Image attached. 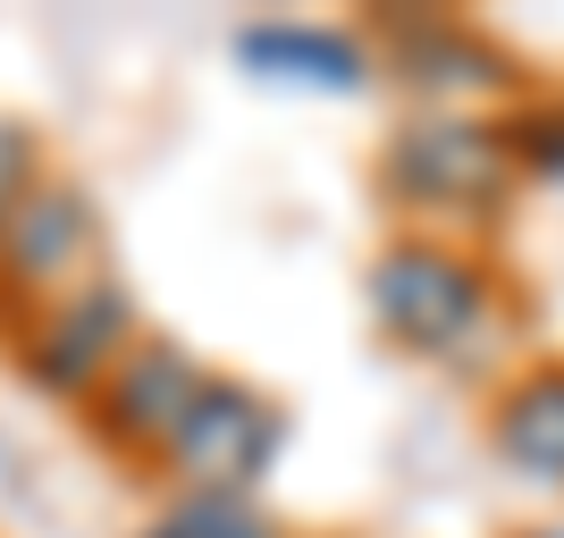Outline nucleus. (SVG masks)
<instances>
[{
    "label": "nucleus",
    "mask_w": 564,
    "mask_h": 538,
    "mask_svg": "<svg viewBox=\"0 0 564 538\" xmlns=\"http://www.w3.org/2000/svg\"><path fill=\"white\" fill-rule=\"evenodd\" d=\"M279 438H286L279 396L212 371V387L194 396L177 446L161 454V480H169V496H253L261 471L279 463Z\"/></svg>",
    "instance_id": "20e7f679"
},
{
    "label": "nucleus",
    "mask_w": 564,
    "mask_h": 538,
    "mask_svg": "<svg viewBox=\"0 0 564 538\" xmlns=\"http://www.w3.org/2000/svg\"><path fill=\"white\" fill-rule=\"evenodd\" d=\"M514 161H522V168H540V177H564V110L522 118V135H514Z\"/></svg>",
    "instance_id": "f8f14e48"
},
{
    "label": "nucleus",
    "mask_w": 564,
    "mask_h": 538,
    "mask_svg": "<svg viewBox=\"0 0 564 538\" xmlns=\"http://www.w3.org/2000/svg\"><path fill=\"white\" fill-rule=\"evenodd\" d=\"M514 135L464 110H422L404 118L379 152V186L413 219H497L514 194Z\"/></svg>",
    "instance_id": "f03ea898"
},
{
    "label": "nucleus",
    "mask_w": 564,
    "mask_h": 538,
    "mask_svg": "<svg viewBox=\"0 0 564 538\" xmlns=\"http://www.w3.org/2000/svg\"><path fill=\"white\" fill-rule=\"evenodd\" d=\"M94 278H110V228H101L94 194L68 177H43L0 235V337L34 328Z\"/></svg>",
    "instance_id": "7ed1b4c3"
},
{
    "label": "nucleus",
    "mask_w": 564,
    "mask_h": 538,
    "mask_svg": "<svg viewBox=\"0 0 564 538\" xmlns=\"http://www.w3.org/2000/svg\"><path fill=\"white\" fill-rule=\"evenodd\" d=\"M388 68H397V85H413V94H430V101L506 94V85H514V59H506L489 34H471L464 18H397Z\"/></svg>",
    "instance_id": "0eeeda50"
},
{
    "label": "nucleus",
    "mask_w": 564,
    "mask_h": 538,
    "mask_svg": "<svg viewBox=\"0 0 564 538\" xmlns=\"http://www.w3.org/2000/svg\"><path fill=\"white\" fill-rule=\"evenodd\" d=\"M135 295H127V278H94L85 295H68L59 311H43L34 328H18L9 337V353H18V378L34 387V396L51 404H94L101 378L135 353Z\"/></svg>",
    "instance_id": "39448f33"
},
{
    "label": "nucleus",
    "mask_w": 564,
    "mask_h": 538,
    "mask_svg": "<svg viewBox=\"0 0 564 538\" xmlns=\"http://www.w3.org/2000/svg\"><path fill=\"white\" fill-rule=\"evenodd\" d=\"M236 59L261 85H304V94H362L371 51L329 25H236Z\"/></svg>",
    "instance_id": "6e6552de"
},
{
    "label": "nucleus",
    "mask_w": 564,
    "mask_h": 538,
    "mask_svg": "<svg viewBox=\"0 0 564 538\" xmlns=\"http://www.w3.org/2000/svg\"><path fill=\"white\" fill-rule=\"evenodd\" d=\"M143 538H286L253 496H169Z\"/></svg>",
    "instance_id": "9d476101"
},
{
    "label": "nucleus",
    "mask_w": 564,
    "mask_h": 538,
    "mask_svg": "<svg viewBox=\"0 0 564 538\" xmlns=\"http://www.w3.org/2000/svg\"><path fill=\"white\" fill-rule=\"evenodd\" d=\"M43 143H34V127L25 118H0V235H9V219L25 211V194L43 186Z\"/></svg>",
    "instance_id": "9b49d317"
},
{
    "label": "nucleus",
    "mask_w": 564,
    "mask_h": 538,
    "mask_svg": "<svg viewBox=\"0 0 564 538\" xmlns=\"http://www.w3.org/2000/svg\"><path fill=\"white\" fill-rule=\"evenodd\" d=\"M540 538H564V530H540Z\"/></svg>",
    "instance_id": "ddd939ff"
},
{
    "label": "nucleus",
    "mask_w": 564,
    "mask_h": 538,
    "mask_svg": "<svg viewBox=\"0 0 564 538\" xmlns=\"http://www.w3.org/2000/svg\"><path fill=\"white\" fill-rule=\"evenodd\" d=\"M371 320L413 362H464L489 328V270L447 235H397L371 261Z\"/></svg>",
    "instance_id": "f257e3e1"
},
{
    "label": "nucleus",
    "mask_w": 564,
    "mask_h": 538,
    "mask_svg": "<svg viewBox=\"0 0 564 538\" xmlns=\"http://www.w3.org/2000/svg\"><path fill=\"white\" fill-rule=\"evenodd\" d=\"M203 387H212V371H203L186 345H169V337H135V353H127V362L101 378V396L85 404V429H94L101 454L161 471V454L177 446V429H186V413H194Z\"/></svg>",
    "instance_id": "423d86ee"
},
{
    "label": "nucleus",
    "mask_w": 564,
    "mask_h": 538,
    "mask_svg": "<svg viewBox=\"0 0 564 538\" xmlns=\"http://www.w3.org/2000/svg\"><path fill=\"white\" fill-rule=\"evenodd\" d=\"M489 438H497V454H506L522 480L564 488V362H531V371L497 396Z\"/></svg>",
    "instance_id": "1a4fd4ad"
}]
</instances>
